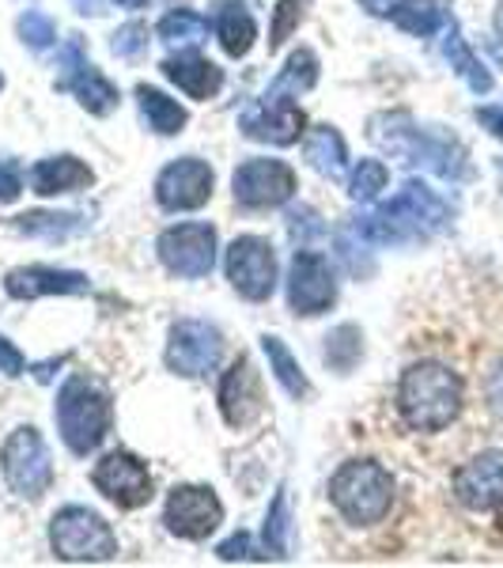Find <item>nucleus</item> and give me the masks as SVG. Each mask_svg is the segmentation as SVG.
I'll list each match as a JSON object with an SVG mask.
<instances>
[{
	"label": "nucleus",
	"instance_id": "15",
	"mask_svg": "<svg viewBox=\"0 0 503 568\" xmlns=\"http://www.w3.org/2000/svg\"><path fill=\"white\" fill-rule=\"evenodd\" d=\"M155 197L171 213H186V209H201L213 197V168L205 160H178L163 168L155 179Z\"/></svg>",
	"mask_w": 503,
	"mask_h": 568
},
{
	"label": "nucleus",
	"instance_id": "43",
	"mask_svg": "<svg viewBox=\"0 0 503 568\" xmlns=\"http://www.w3.org/2000/svg\"><path fill=\"white\" fill-rule=\"evenodd\" d=\"M117 4H122V8H144L148 0H117Z\"/></svg>",
	"mask_w": 503,
	"mask_h": 568
},
{
	"label": "nucleus",
	"instance_id": "14",
	"mask_svg": "<svg viewBox=\"0 0 503 568\" xmlns=\"http://www.w3.org/2000/svg\"><path fill=\"white\" fill-rule=\"evenodd\" d=\"M333 273L318 251H299L288 273V304L296 315H318L333 304Z\"/></svg>",
	"mask_w": 503,
	"mask_h": 568
},
{
	"label": "nucleus",
	"instance_id": "23",
	"mask_svg": "<svg viewBox=\"0 0 503 568\" xmlns=\"http://www.w3.org/2000/svg\"><path fill=\"white\" fill-rule=\"evenodd\" d=\"M216 39H219V45H224L227 53H232V58H243V53L254 45V39H258L254 16L246 12V8H239V4H227L224 12H219V20H216Z\"/></svg>",
	"mask_w": 503,
	"mask_h": 568
},
{
	"label": "nucleus",
	"instance_id": "3",
	"mask_svg": "<svg viewBox=\"0 0 503 568\" xmlns=\"http://www.w3.org/2000/svg\"><path fill=\"white\" fill-rule=\"evenodd\" d=\"M110 425H114V406H110V394L99 387L88 375H72V379L58 394V428L61 439L76 455L95 452L106 439Z\"/></svg>",
	"mask_w": 503,
	"mask_h": 568
},
{
	"label": "nucleus",
	"instance_id": "21",
	"mask_svg": "<svg viewBox=\"0 0 503 568\" xmlns=\"http://www.w3.org/2000/svg\"><path fill=\"white\" fill-rule=\"evenodd\" d=\"M61 88H69L80 99V106L91 110V114H110L117 106V88L95 65H88V61L72 69L69 77H61Z\"/></svg>",
	"mask_w": 503,
	"mask_h": 568
},
{
	"label": "nucleus",
	"instance_id": "5",
	"mask_svg": "<svg viewBox=\"0 0 503 568\" xmlns=\"http://www.w3.org/2000/svg\"><path fill=\"white\" fill-rule=\"evenodd\" d=\"M50 546L65 561H110L117 554L114 530L88 508H61L50 527Z\"/></svg>",
	"mask_w": 503,
	"mask_h": 568
},
{
	"label": "nucleus",
	"instance_id": "6",
	"mask_svg": "<svg viewBox=\"0 0 503 568\" xmlns=\"http://www.w3.org/2000/svg\"><path fill=\"white\" fill-rule=\"evenodd\" d=\"M0 470H4V481L12 485L16 497H42L53 485V463L50 452H45L42 436L34 428H16L8 436L4 452H0Z\"/></svg>",
	"mask_w": 503,
	"mask_h": 568
},
{
	"label": "nucleus",
	"instance_id": "37",
	"mask_svg": "<svg viewBox=\"0 0 503 568\" xmlns=\"http://www.w3.org/2000/svg\"><path fill=\"white\" fill-rule=\"evenodd\" d=\"M484 398H489V409L496 417H503V361L484 375Z\"/></svg>",
	"mask_w": 503,
	"mask_h": 568
},
{
	"label": "nucleus",
	"instance_id": "18",
	"mask_svg": "<svg viewBox=\"0 0 503 568\" xmlns=\"http://www.w3.org/2000/svg\"><path fill=\"white\" fill-rule=\"evenodd\" d=\"M4 288H8V296H16V300L80 296V292H88V277L72 270H50V265H27V270L8 273Z\"/></svg>",
	"mask_w": 503,
	"mask_h": 568
},
{
	"label": "nucleus",
	"instance_id": "13",
	"mask_svg": "<svg viewBox=\"0 0 503 568\" xmlns=\"http://www.w3.org/2000/svg\"><path fill=\"white\" fill-rule=\"evenodd\" d=\"M454 497L470 511L503 508V452H481L454 470Z\"/></svg>",
	"mask_w": 503,
	"mask_h": 568
},
{
	"label": "nucleus",
	"instance_id": "25",
	"mask_svg": "<svg viewBox=\"0 0 503 568\" xmlns=\"http://www.w3.org/2000/svg\"><path fill=\"white\" fill-rule=\"evenodd\" d=\"M443 53H446V61L454 65V72L459 77H465V84H470L473 91H492V77L484 72V65L478 58H473V50L465 45V39H462V31L454 23H446V39H443Z\"/></svg>",
	"mask_w": 503,
	"mask_h": 568
},
{
	"label": "nucleus",
	"instance_id": "17",
	"mask_svg": "<svg viewBox=\"0 0 503 568\" xmlns=\"http://www.w3.org/2000/svg\"><path fill=\"white\" fill-rule=\"evenodd\" d=\"M219 409H224V420L232 428H246L261 417V409H265L261 379L246 356H239V361L227 368L224 383H219Z\"/></svg>",
	"mask_w": 503,
	"mask_h": 568
},
{
	"label": "nucleus",
	"instance_id": "12",
	"mask_svg": "<svg viewBox=\"0 0 503 568\" xmlns=\"http://www.w3.org/2000/svg\"><path fill=\"white\" fill-rule=\"evenodd\" d=\"M219 329L201 323V318H182V323L171 329L167 342V368L178 375H205L216 368L219 361Z\"/></svg>",
	"mask_w": 503,
	"mask_h": 568
},
{
	"label": "nucleus",
	"instance_id": "39",
	"mask_svg": "<svg viewBox=\"0 0 503 568\" xmlns=\"http://www.w3.org/2000/svg\"><path fill=\"white\" fill-rule=\"evenodd\" d=\"M0 372H4V375H23V356L4 334H0Z\"/></svg>",
	"mask_w": 503,
	"mask_h": 568
},
{
	"label": "nucleus",
	"instance_id": "29",
	"mask_svg": "<svg viewBox=\"0 0 503 568\" xmlns=\"http://www.w3.org/2000/svg\"><path fill=\"white\" fill-rule=\"evenodd\" d=\"M160 39L171 45H201L208 39V23L197 12H171L160 20Z\"/></svg>",
	"mask_w": 503,
	"mask_h": 568
},
{
	"label": "nucleus",
	"instance_id": "42",
	"mask_svg": "<svg viewBox=\"0 0 503 568\" xmlns=\"http://www.w3.org/2000/svg\"><path fill=\"white\" fill-rule=\"evenodd\" d=\"M496 34H500V42H503V4L496 8Z\"/></svg>",
	"mask_w": 503,
	"mask_h": 568
},
{
	"label": "nucleus",
	"instance_id": "24",
	"mask_svg": "<svg viewBox=\"0 0 503 568\" xmlns=\"http://www.w3.org/2000/svg\"><path fill=\"white\" fill-rule=\"evenodd\" d=\"M307 160L315 163L322 175L329 179H341L345 175V141L337 130H329V125H318V130L307 133Z\"/></svg>",
	"mask_w": 503,
	"mask_h": 568
},
{
	"label": "nucleus",
	"instance_id": "41",
	"mask_svg": "<svg viewBox=\"0 0 503 568\" xmlns=\"http://www.w3.org/2000/svg\"><path fill=\"white\" fill-rule=\"evenodd\" d=\"M72 4H76V12H91V16H99V12H106L103 8V0H72Z\"/></svg>",
	"mask_w": 503,
	"mask_h": 568
},
{
	"label": "nucleus",
	"instance_id": "2",
	"mask_svg": "<svg viewBox=\"0 0 503 568\" xmlns=\"http://www.w3.org/2000/svg\"><path fill=\"white\" fill-rule=\"evenodd\" d=\"M446 220H451V205L443 197L432 194L424 182H406L390 205H382L379 213L363 220L360 232L371 243H409L439 232Z\"/></svg>",
	"mask_w": 503,
	"mask_h": 568
},
{
	"label": "nucleus",
	"instance_id": "44",
	"mask_svg": "<svg viewBox=\"0 0 503 568\" xmlns=\"http://www.w3.org/2000/svg\"><path fill=\"white\" fill-rule=\"evenodd\" d=\"M0 88H4V80H0Z\"/></svg>",
	"mask_w": 503,
	"mask_h": 568
},
{
	"label": "nucleus",
	"instance_id": "27",
	"mask_svg": "<svg viewBox=\"0 0 503 568\" xmlns=\"http://www.w3.org/2000/svg\"><path fill=\"white\" fill-rule=\"evenodd\" d=\"M315 80H318V61H315V53H310V50H296V53L288 58L285 72L277 77V84L269 88V95L288 99V95H296V91L315 88Z\"/></svg>",
	"mask_w": 503,
	"mask_h": 568
},
{
	"label": "nucleus",
	"instance_id": "8",
	"mask_svg": "<svg viewBox=\"0 0 503 568\" xmlns=\"http://www.w3.org/2000/svg\"><path fill=\"white\" fill-rule=\"evenodd\" d=\"M160 258L178 277H208L216 262L213 224H178L160 235Z\"/></svg>",
	"mask_w": 503,
	"mask_h": 568
},
{
	"label": "nucleus",
	"instance_id": "38",
	"mask_svg": "<svg viewBox=\"0 0 503 568\" xmlns=\"http://www.w3.org/2000/svg\"><path fill=\"white\" fill-rule=\"evenodd\" d=\"M224 561H239V557H265V554H258L254 549V542H250V535H235V538H227L224 546L216 549Z\"/></svg>",
	"mask_w": 503,
	"mask_h": 568
},
{
	"label": "nucleus",
	"instance_id": "11",
	"mask_svg": "<svg viewBox=\"0 0 503 568\" xmlns=\"http://www.w3.org/2000/svg\"><path fill=\"white\" fill-rule=\"evenodd\" d=\"M91 485L103 497H110L117 508H141L152 500V474L136 455L130 452H110L103 463L91 470Z\"/></svg>",
	"mask_w": 503,
	"mask_h": 568
},
{
	"label": "nucleus",
	"instance_id": "40",
	"mask_svg": "<svg viewBox=\"0 0 503 568\" xmlns=\"http://www.w3.org/2000/svg\"><path fill=\"white\" fill-rule=\"evenodd\" d=\"M478 122L489 125V133H496L503 141V106H481L478 110Z\"/></svg>",
	"mask_w": 503,
	"mask_h": 568
},
{
	"label": "nucleus",
	"instance_id": "20",
	"mask_svg": "<svg viewBox=\"0 0 503 568\" xmlns=\"http://www.w3.org/2000/svg\"><path fill=\"white\" fill-rule=\"evenodd\" d=\"M163 72H167V80H175L189 99H213L216 91L224 88V72H219L213 61L197 58V53L167 58L163 61Z\"/></svg>",
	"mask_w": 503,
	"mask_h": 568
},
{
	"label": "nucleus",
	"instance_id": "19",
	"mask_svg": "<svg viewBox=\"0 0 503 568\" xmlns=\"http://www.w3.org/2000/svg\"><path fill=\"white\" fill-rule=\"evenodd\" d=\"M34 194L53 197V194H72V190L91 186V168L76 160V155H58V160H42L27 171Z\"/></svg>",
	"mask_w": 503,
	"mask_h": 568
},
{
	"label": "nucleus",
	"instance_id": "4",
	"mask_svg": "<svg viewBox=\"0 0 503 568\" xmlns=\"http://www.w3.org/2000/svg\"><path fill=\"white\" fill-rule=\"evenodd\" d=\"M329 500L349 524H379L394 504V478L379 463H345L329 481Z\"/></svg>",
	"mask_w": 503,
	"mask_h": 568
},
{
	"label": "nucleus",
	"instance_id": "34",
	"mask_svg": "<svg viewBox=\"0 0 503 568\" xmlns=\"http://www.w3.org/2000/svg\"><path fill=\"white\" fill-rule=\"evenodd\" d=\"M20 34L31 50H45V45L58 42V23H53L45 12H39V8H31V12L20 16Z\"/></svg>",
	"mask_w": 503,
	"mask_h": 568
},
{
	"label": "nucleus",
	"instance_id": "28",
	"mask_svg": "<svg viewBox=\"0 0 503 568\" xmlns=\"http://www.w3.org/2000/svg\"><path fill=\"white\" fill-rule=\"evenodd\" d=\"M16 227L27 235H42V240H65L84 227V220L76 213H27L16 220Z\"/></svg>",
	"mask_w": 503,
	"mask_h": 568
},
{
	"label": "nucleus",
	"instance_id": "16",
	"mask_svg": "<svg viewBox=\"0 0 503 568\" xmlns=\"http://www.w3.org/2000/svg\"><path fill=\"white\" fill-rule=\"evenodd\" d=\"M243 133L254 136V141H269V144H291L299 141L304 133L307 118L291 99H280V95H265L261 103L246 106L243 114Z\"/></svg>",
	"mask_w": 503,
	"mask_h": 568
},
{
	"label": "nucleus",
	"instance_id": "7",
	"mask_svg": "<svg viewBox=\"0 0 503 568\" xmlns=\"http://www.w3.org/2000/svg\"><path fill=\"white\" fill-rule=\"evenodd\" d=\"M227 281L235 284V292L254 304L273 296L277 288V258H273V246L258 240V235H239L227 246Z\"/></svg>",
	"mask_w": 503,
	"mask_h": 568
},
{
	"label": "nucleus",
	"instance_id": "10",
	"mask_svg": "<svg viewBox=\"0 0 503 568\" xmlns=\"http://www.w3.org/2000/svg\"><path fill=\"white\" fill-rule=\"evenodd\" d=\"M243 209H273L296 194V171L280 160H246L232 179Z\"/></svg>",
	"mask_w": 503,
	"mask_h": 568
},
{
	"label": "nucleus",
	"instance_id": "36",
	"mask_svg": "<svg viewBox=\"0 0 503 568\" xmlns=\"http://www.w3.org/2000/svg\"><path fill=\"white\" fill-rule=\"evenodd\" d=\"M23 190V171L12 160H0V201H16Z\"/></svg>",
	"mask_w": 503,
	"mask_h": 568
},
{
	"label": "nucleus",
	"instance_id": "33",
	"mask_svg": "<svg viewBox=\"0 0 503 568\" xmlns=\"http://www.w3.org/2000/svg\"><path fill=\"white\" fill-rule=\"evenodd\" d=\"M310 0H280L277 12H273V31H269V50H277V45H285V39L291 31H296L299 23H304Z\"/></svg>",
	"mask_w": 503,
	"mask_h": 568
},
{
	"label": "nucleus",
	"instance_id": "26",
	"mask_svg": "<svg viewBox=\"0 0 503 568\" xmlns=\"http://www.w3.org/2000/svg\"><path fill=\"white\" fill-rule=\"evenodd\" d=\"M265 356H269V364H273V372H277V379H280V387H285L291 398H307L310 394V383H307V375L304 368L296 364V356L288 353V345L280 342V337H265Z\"/></svg>",
	"mask_w": 503,
	"mask_h": 568
},
{
	"label": "nucleus",
	"instance_id": "31",
	"mask_svg": "<svg viewBox=\"0 0 503 568\" xmlns=\"http://www.w3.org/2000/svg\"><path fill=\"white\" fill-rule=\"evenodd\" d=\"M288 530H291V524H288V497H285V493H277L269 516H265V554H269V557H285Z\"/></svg>",
	"mask_w": 503,
	"mask_h": 568
},
{
	"label": "nucleus",
	"instance_id": "32",
	"mask_svg": "<svg viewBox=\"0 0 503 568\" xmlns=\"http://www.w3.org/2000/svg\"><path fill=\"white\" fill-rule=\"evenodd\" d=\"M387 182H390L387 163H379V160H360V168H356V175H352V197H356V201L379 197L382 190H387Z\"/></svg>",
	"mask_w": 503,
	"mask_h": 568
},
{
	"label": "nucleus",
	"instance_id": "30",
	"mask_svg": "<svg viewBox=\"0 0 503 568\" xmlns=\"http://www.w3.org/2000/svg\"><path fill=\"white\" fill-rule=\"evenodd\" d=\"M326 364L329 368H337V372H349L356 361H360V349H363V337H360V329H356L352 323H345V326H337L333 334L326 337Z\"/></svg>",
	"mask_w": 503,
	"mask_h": 568
},
{
	"label": "nucleus",
	"instance_id": "1",
	"mask_svg": "<svg viewBox=\"0 0 503 568\" xmlns=\"http://www.w3.org/2000/svg\"><path fill=\"white\" fill-rule=\"evenodd\" d=\"M462 375L439 361H420L406 368L398 383V414L413 433H443L462 414Z\"/></svg>",
	"mask_w": 503,
	"mask_h": 568
},
{
	"label": "nucleus",
	"instance_id": "22",
	"mask_svg": "<svg viewBox=\"0 0 503 568\" xmlns=\"http://www.w3.org/2000/svg\"><path fill=\"white\" fill-rule=\"evenodd\" d=\"M136 99H141L144 122H148L155 133H163V136L182 133V125H186V110H182L175 99H167L163 91H155L148 84L136 88Z\"/></svg>",
	"mask_w": 503,
	"mask_h": 568
},
{
	"label": "nucleus",
	"instance_id": "35",
	"mask_svg": "<svg viewBox=\"0 0 503 568\" xmlns=\"http://www.w3.org/2000/svg\"><path fill=\"white\" fill-rule=\"evenodd\" d=\"M114 53L117 58H125V61H133V58H141L144 53V45H148V27L144 23H125L122 31L114 34Z\"/></svg>",
	"mask_w": 503,
	"mask_h": 568
},
{
	"label": "nucleus",
	"instance_id": "9",
	"mask_svg": "<svg viewBox=\"0 0 503 568\" xmlns=\"http://www.w3.org/2000/svg\"><path fill=\"white\" fill-rule=\"evenodd\" d=\"M219 519H224V504L205 485H178L167 497V511H163V524L171 527V535L189 538V542L213 535Z\"/></svg>",
	"mask_w": 503,
	"mask_h": 568
}]
</instances>
